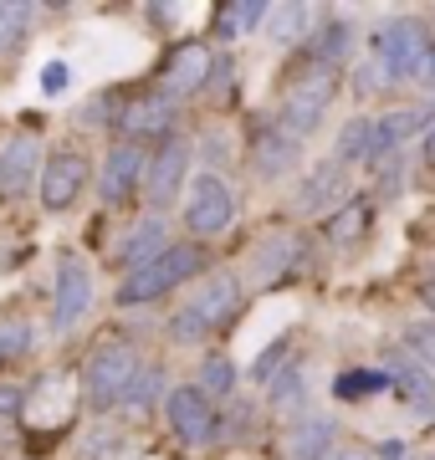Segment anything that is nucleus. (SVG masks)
I'll return each instance as SVG.
<instances>
[{"label":"nucleus","mask_w":435,"mask_h":460,"mask_svg":"<svg viewBox=\"0 0 435 460\" xmlns=\"http://www.w3.org/2000/svg\"><path fill=\"white\" fill-rule=\"evenodd\" d=\"M338 72L333 66H318V62H307L292 77V83L282 87V102H277V128L287 133V138H313V133L328 123V108H333V93H338V83H333Z\"/></svg>","instance_id":"1"},{"label":"nucleus","mask_w":435,"mask_h":460,"mask_svg":"<svg viewBox=\"0 0 435 460\" xmlns=\"http://www.w3.org/2000/svg\"><path fill=\"white\" fill-rule=\"evenodd\" d=\"M205 271V251L195 241H174V246L149 261L144 271H129V281H118V307H144V302H159L164 292L195 281Z\"/></svg>","instance_id":"2"},{"label":"nucleus","mask_w":435,"mask_h":460,"mask_svg":"<svg viewBox=\"0 0 435 460\" xmlns=\"http://www.w3.org/2000/svg\"><path fill=\"white\" fill-rule=\"evenodd\" d=\"M144 374V363H138V353L129 343H102L93 358L83 363V399L93 414H108L118 410L123 399H129V389H134V378Z\"/></svg>","instance_id":"3"},{"label":"nucleus","mask_w":435,"mask_h":460,"mask_svg":"<svg viewBox=\"0 0 435 460\" xmlns=\"http://www.w3.org/2000/svg\"><path fill=\"white\" fill-rule=\"evenodd\" d=\"M425 57H431V41H425V31H420L415 21H395V26H385V31L374 36V62H379L389 87L420 83Z\"/></svg>","instance_id":"4"},{"label":"nucleus","mask_w":435,"mask_h":460,"mask_svg":"<svg viewBox=\"0 0 435 460\" xmlns=\"http://www.w3.org/2000/svg\"><path fill=\"white\" fill-rule=\"evenodd\" d=\"M231 220H235L231 184L205 169L200 180L190 184V199H184V230H190L195 241H210V235H220V230H231Z\"/></svg>","instance_id":"5"},{"label":"nucleus","mask_w":435,"mask_h":460,"mask_svg":"<svg viewBox=\"0 0 435 460\" xmlns=\"http://www.w3.org/2000/svg\"><path fill=\"white\" fill-rule=\"evenodd\" d=\"M164 420H169V429L180 435V445H190V450H205V445H216V440H220L216 404H210V399H205L195 384H180V389H169Z\"/></svg>","instance_id":"6"},{"label":"nucleus","mask_w":435,"mask_h":460,"mask_svg":"<svg viewBox=\"0 0 435 460\" xmlns=\"http://www.w3.org/2000/svg\"><path fill=\"white\" fill-rule=\"evenodd\" d=\"M184 174H190V144H184L180 133H169L164 144H159V154L149 159V169H144V205L154 215L169 210L184 190Z\"/></svg>","instance_id":"7"},{"label":"nucleus","mask_w":435,"mask_h":460,"mask_svg":"<svg viewBox=\"0 0 435 460\" xmlns=\"http://www.w3.org/2000/svg\"><path fill=\"white\" fill-rule=\"evenodd\" d=\"M36 190H41V210H51V215L72 210V205L83 199V190H87V159L77 154V148H57L47 164H41Z\"/></svg>","instance_id":"8"},{"label":"nucleus","mask_w":435,"mask_h":460,"mask_svg":"<svg viewBox=\"0 0 435 460\" xmlns=\"http://www.w3.org/2000/svg\"><path fill=\"white\" fill-rule=\"evenodd\" d=\"M210 66H216V57H210L205 41H180V47L164 57V66H159V93H164L169 102L200 93V87L210 83Z\"/></svg>","instance_id":"9"},{"label":"nucleus","mask_w":435,"mask_h":460,"mask_svg":"<svg viewBox=\"0 0 435 460\" xmlns=\"http://www.w3.org/2000/svg\"><path fill=\"white\" fill-rule=\"evenodd\" d=\"M87 307H93V266L77 251H67L57 261V307H51V317H57V328L67 332L87 317Z\"/></svg>","instance_id":"10"},{"label":"nucleus","mask_w":435,"mask_h":460,"mask_svg":"<svg viewBox=\"0 0 435 460\" xmlns=\"http://www.w3.org/2000/svg\"><path fill=\"white\" fill-rule=\"evenodd\" d=\"M246 159H252V169L262 174V180H282L287 169H297L302 144L277 128V118H262V123L252 128V138H246Z\"/></svg>","instance_id":"11"},{"label":"nucleus","mask_w":435,"mask_h":460,"mask_svg":"<svg viewBox=\"0 0 435 460\" xmlns=\"http://www.w3.org/2000/svg\"><path fill=\"white\" fill-rule=\"evenodd\" d=\"M144 169H149V154L138 144H113L108 148V159H102V174H98V195L102 205H123V199H134V190L144 184Z\"/></svg>","instance_id":"12"},{"label":"nucleus","mask_w":435,"mask_h":460,"mask_svg":"<svg viewBox=\"0 0 435 460\" xmlns=\"http://www.w3.org/2000/svg\"><path fill=\"white\" fill-rule=\"evenodd\" d=\"M41 180V144L31 133H16L0 148V199H21Z\"/></svg>","instance_id":"13"},{"label":"nucleus","mask_w":435,"mask_h":460,"mask_svg":"<svg viewBox=\"0 0 435 460\" xmlns=\"http://www.w3.org/2000/svg\"><path fill=\"white\" fill-rule=\"evenodd\" d=\"M118 133H129V144L138 138H169V123H174V102L164 93H144V98H129L118 108Z\"/></svg>","instance_id":"14"},{"label":"nucleus","mask_w":435,"mask_h":460,"mask_svg":"<svg viewBox=\"0 0 435 460\" xmlns=\"http://www.w3.org/2000/svg\"><path fill=\"white\" fill-rule=\"evenodd\" d=\"M190 313L200 317L210 332L226 328V323L241 313V281H235L231 271H216V277H205V281H200V292H195V302H190Z\"/></svg>","instance_id":"15"},{"label":"nucleus","mask_w":435,"mask_h":460,"mask_svg":"<svg viewBox=\"0 0 435 460\" xmlns=\"http://www.w3.org/2000/svg\"><path fill=\"white\" fill-rule=\"evenodd\" d=\"M333 435L338 425L328 414H302L282 435V460H328L333 456Z\"/></svg>","instance_id":"16"},{"label":"nucleus","mask_w":435,"mask_h":460,"mask_svg":"<svg viewBox=\"0 0 435 460\" xmlns=\"http://www.w3.org/2000/svg\"><path fill=\"white\" fill-rule=\"evenodd\" d=\"M349 199V169L338 164V159H328V164H318L307 180L297 184V210L302 215H323V210H338Z\"/></svg>","instance_id":"17"},{"label":"nucleus","mask_w":435,"mask_h":460,"mask_svg":"<svg viewBox=\"0 0 435 460\" xmlns=\"http://www.w3.org/2000/svg\"><path fill=\"white\" fill-rule=\"evenodd\" d=\"M169 246H174V241H169V220L164 215H144V220L129 230V241L118 246V261L129 266V271H144V266L159 261Z\"/></svg>","instance_id":"18"},{"label":"nucleus","mask_w":435,"mask_h":460,"mask_svg":"<svg viewBox=\"0 0 435 460\" xmlns=\"http://www.w3.org/2000/svg\"><path fill=\"white\" fill-rule=\"evenodd\" d=\"M271 5H262V0H226V5H216V16H210V36L216 41H235V36L256 31L262 21H267Z\"/></svg>","instance_id":"19"},{"label":"nucleus","mask_w":435,"mask_h":460,"mask_svg":"<svg viewBox=\"0 0 435 460\" xmlns=\"http://www.w3.org/2000/svg\"><path fill=\"white\" fill-rule=\"evenodd\" d=\"M349 47H353V31H349V21L328 16V21H323V31H313V41H307V62H318V66H333V72H338V62L349 57Z\"/></svg>","instance_id":"20"},{"label":"nucleus","mask_w":435,"mask_h":460,"mask_svg":"<svg viewBox=\"0 0 435 460\" xmlns=\"http://www.w3.org/2000/svg\"><path fill=\"white\" fill-rule=\"evenodd\" d=\"M389 378H395V389L404 394V404L431 420V414H435V378L425 374V368H415V363H400Z\"/></svg>","instance_id":"21"},{"label":"nucleus","mask_w":435,"mask_h":460,"mask_svg":"<svg viewBox=\"0 0 435 460\" xmlns=\"http://www.w3.org/2000/svg\"><path fill=\"white\" fill-rule=\"evenodd\" d=\"M368 220H374V210H368V199H343V205H338V210L328 215V235L349 246V241H359V235L368 230Z\"/></svg>","instance_id":"22"},{"label":"nucleus","mask_w":435,"mask_h":460,"mask_svg":"<svg viewBox=\"0 0 435 460\" xmlns=\"http://www.w3.org/2000/svg\"><path fill=\"white\" fill-rule=\"evenodd\" d=\"M395 378L385 374V368H349V374H338L333 378V399H368V394H379V389H389Z\"/></svg>","instance_id":"23"},{"label":"nucleus","mask_w":435,"mask_h":460,"mask_svg":"<svg viewBox=\"0 0 435 460\" xmlns=\"http://www.w3.org/2000/svg\"><path fill=\"white\" fill-rule=\"evenodd\" d=\"M307 5H271L267 21H271V41H282V47H292V41H302V26H307Z\"/></svg>","instance_id":"24"},{"label":"nucleus","mask_w":435,"mask_h":460,"mask_svg":"<svg viewBox=\"0 0 435 460\" xmlns=\"http://www.w3.org/2000/svg\"><path fill=\"white\" fill-rule=\"evenodd\" d=\"M195 389H200L205 399H226L235 389V363L220 358V353H216V358H205L200 363V384H195Z\"/></svg>","instance_id":"25"},{"label":"nucleus","mask_w":435,"mask_h":460,"mask_svg":"<svg viewBox=\"0 0 435 460\" xmlns=\"http://www.w3.org/2000/svg\"><path fill=\"white\" fill-rule=\"evenodd\" d=\"M404 353H410L415 368H425L435 378V323H410L404 328Z\"/></svg>","instance_id":"26"},{"label":"nucleus","mask_w":435,"mask_h":460,"mask_svg":"<svg viewBox=\"0 0 435 460\" xmlns=\"http://www.w3.org/2000/svg\"><path fill=\"white\" fill-rule=\"evenodd\" d=\"M36 5H21V0H0V47H16L26 26H31Z\"/></svg>","instance_id":"27"},{"label":"nucleus","mask_w":435,"mask_h":460,"mask_svg":"<svg viewBox=\"0 0 435 460\" xmlns=\"http://www.w3.org/2000/svg\"><path fill=\"white\" fill-rule=\"evenodd\" d=\"M31 353V323H21V317H5L0 323V363H16Z\"/></svg>","instance_id":"28"},{"label":"nucleus","mask_w":435,"mask_h":460,"mask_svg":"<svg viewBox=\"0 0 435 460\" xmlns=\"http://www.w3.org/2000/svg\"><path fill=\"white\" fill-rule=\"evenodd\" d=\"M159 394H164V368H149V363H144V374L134 378V389H129V399H123V404H134V410H149Z\"/></svg>","instance_id":"29"},{"label":"nucleus","mask_w":435,"mask_h":460,"mask_svg":"<svg viewBox=\"0 0 435 460\" xmlns=\"http://www.w3.org/2000/svg\"><path fill=\"white\" fill-rule=\"evenodd\" d=\"M271 404H277V410H302V404H307V384H302V374L297 368H292V378H277V389H271Z\"/></svg>","instance_id":"30"},{"label":"nucleus","mask_w":435,"mask_h":460,"mask_svg":"<svg viewBox=\"0 0 435 460\" xmlns=\"http://www.w3.org/2000/svg\"><path fill=\"white\" fill-rule=\"evenodd\" d=\"M205 323L195 313H190V307H180V313H174V323H169V338H174V343H205Z\"/></svg>","instance_id":"31"},{"label":"nucleus","mask_w":435,"mask_h":460,"mask_svg":"<svg viewBox=\"0 0 435 460\" xmlns=\"http://www.w3.org/2000/svg\"><path fill=\"white\" fill-rule=\"evenodd\" d=\"M385 72H379V62H364L359 66V77H353V93H359V98H374V93H385Z\"/></svg>","instance_id":"32"},{"label":"nucleus","mask_w":435,"mask_h":460,"mask_svg":"<svg viewBox=\"0 0 435 460\" xmlns=\"http://www.w3.org/2000/svg\"><path fill=\"white\" fill-rule=\"evenodd\" d=\"M21 399H26V389L5 378V384H0V420H11V414H21Z\"/></svg>","instance_id":"33"},{"label":"nucleus","mask_w":435,"mask_h":460,"mask_svg":"<svg viewBox=\"0 0 435 460\" xmlns=\"http://www.w3.org/2000/svg\"><path fill=\"white\" fill-rule=\"evenodd\" d=\"M41 87H47V93H62V87H67V66H62V62H47V72H41Z\"/></svg>","instance_id":"34"},{"label":"nucleus","mask_w":435,"mask_h":460,"mask_svg":"<svg viewBox=\"0 0 435 460\" xmlns=\"http://www.w3.org/2000/svg\"><path fill=\"white\" fill-rule=\"evenodd\" d=\"M420 83H425V87H435V51L425 57V72H420Z\"/></svg>","instance_id":"35"},{"label":"nucleus","mask_w":435,"mask_h":460,"mask_svg":"<svg viewBox=\"0 0 435 460\" xmlns=\"http://www.w3.org/2000/svg\"><path fill=\"white\" fill-rule=\"evenodd\" d=\"M379 456H385V460H400V456H404V445H400V440H385V450H379Z\"/></svg>","instance_id":"36"},{"label":"nucleus","mask_w":435,"mask_h":460,"mask_svg":"<svg viewBox=\"0 0 435 460\" xmlns=\"http://www.w3.org/2000/svg\"><path fill=\"white\" fill-rule=\"evenodd\" d=\"M328 460H368V456H364V450H333Z\"/></svg>","instance_id":"37"},{"label":"nucleus","mask_w":435,"mask_h":460,"mask_svg":"<svg viewBox=\"0 0 435 460\" xmlns=\"http://www.w3.org/2000/svg\"><path fill=\"white\" fill-rule=\"evenodd\" d=\"M425 154L435 159V123H431V133H425Z\"/></svg>","instance_id":"38"},{"label":"nucleus","mask_w":435,"mask_h":460,"mask_svg":"<svg viewBox=\"0 0 435 460\" xmlns=\"http://www.w3.org/2000/svg\"><path fill=\"white\" fill-rule=\"evenodd\" d=\"M425 296H431V307H435V287H431V292H425Z\"/></svg>","instance_id":"39"}]
</instances>
